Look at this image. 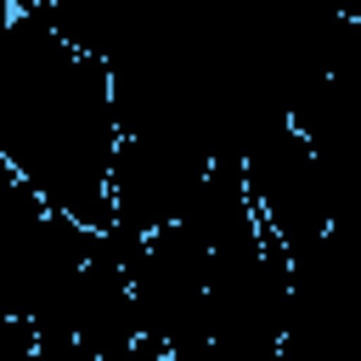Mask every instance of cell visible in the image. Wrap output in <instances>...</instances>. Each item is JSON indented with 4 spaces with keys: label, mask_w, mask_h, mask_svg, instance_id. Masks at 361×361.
Wrapping results in <instances>:
<instances>
[{
    "label": "cell",
    "mask_w": 361,
    "mask_h": 361,
    "mask_svg": "<svg viewBox=\"0 0 361 361\" xmlns=\"http://www.w3.org/2000/svg\"><path fill=\"white\" fill-rule=\"evenodd\" d=\"M293 310V259L259 220L226 231L209 254L203 355L197 361H276Z\"/></svg>",
    "instance_id": "6da1fadb"
},
{
    "label": "cell",
    "mask_w": 361,
    "mask_h": 361,
    "mask_svg": "<svg viewBox=\"0 0 361 361\" xmlns=\"http://www.w3.org/2000/svg\"><path fill=\"white\" fill-rule=\"evenodd\" d=\"M243 186H248V209H254L259 231L276 237L288 259H299L316 243H327V231H333V186H327L305 130L288 113L265 118L243 141Z\"/></svg>",
    "instance_id": "7a4b0ae2"
},
{
    "label": "cell",
    "mask_w": 361,
    "mask_h": 361,
    "mask_svg": "<svg viewBox=\"0 0 361 361\" xmlns=\"http://www.w3.org/2000/svg\"><path fill=\"white\" fill-rule=\"evenodd\" d=\"M11 17H17V0H0V28H6Z\"/></svg>",
    "instance_id": "3957f363"
}]
</instances>
